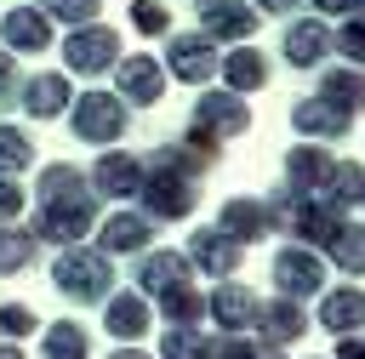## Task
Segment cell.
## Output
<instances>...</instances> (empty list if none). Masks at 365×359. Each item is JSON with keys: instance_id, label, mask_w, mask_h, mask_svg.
<instances>
[{"instance_id": "6da1fadb", "label": "cell", "mask_w": 365, "mask_h": 359, "mask_svg": "<svg viewBox=\"0 0 365 359\" xmlns=\"http://www.w3.org/2000/svg\"><path fill=\"white\" fill-rule=\"evenodd\" d=\"M40 211H34V239H51V245H80L86 234H91V222H97V199H91V182L74 171V165H46L40 171Z\"/></svg>"}, {"instance_id": "7a4b0ae2", "label": "cell", "mask_w": 365, "mask_h": 359, "mask_svg": "<svg viewBox=\"0 0 365 359\" xmlns=\"http://www.w3.org/2000/svg\"><path fill=\"white\" fill-rule=\"evenodd\" d=\"M68 125H74L80 142H103L108 148L114 137H125V103H120V91H74Z\"/></svg>"}, {"instance_id": "3957f363", "label": "cell", "mask_w": 365, "mask_h": 359, "mask_svg": "<svg viewBox=\"0 0 365 359\" xmlns=\"http://www.w3.org/2000/svg\"><path fill=\"white\" fill-rule=\"evenodd\" d=\"M51 279H57V291L74 296V302H97V296H108V285H114L108 256H103V251H80V245H68V251L57 256Z\"/></svg>"}, {"instance_id": "277c9868", "label": "cell", "mask_w": 365, "mask_h": 359, "mask_svg": "<svg viewBox=\"0 0 365 359\" xmlns=\"http://www.w3.org/2000/svg\"><path fill=\"white\" fill-rule=\"evenodd\" d=\"M63 63H68L74 74L97 80V74H108V68L120 63V34H114V28H103V23L68 28V40H63Z\"/></svg>"}, {"instance_id": "5b68a950", "label": "cell", "mask_w": 365, "mask_h": 359, "mask_svg": "<svg viewBox=\"0 0 365 359\" xmlns=\"http://www.w3.org/2000/svg\"><path fill=\"white\" fill-rule=\"evenodd\" d=\"M0 46L17 57H29V51H46L51 46V17L40 11V6H11L6 17H0Z\"/></svg>"}, {"instance_id": "8992f818", "label": "cell", "mask_w": 365, "mask_h": 359, "mask_svg": "<svg viewBox=\"0 0 365 359\" xmlns=\"http://www.w3.org/2000/svg\"><path fill=\"white\" fill-rule=\"evenodd\" d=\"M114 80H120V103L125 108H148V103H160V91H165V68L154 63V57H120L114 63Z\"/></svg>"}, {"instance_id": "52a82bcc", "label": "cell", "mask_w": 365, "mask_h": 359, "mask_svg": "<svg viewBox=\"0 0 365 359\" xmlns=\"http://www.w3.org/2000/svg\"><path fill=\"white\" fill-rule=\"evenodd\" d=\"M17 103H23V114H29V120H57V114H68V103H74L68 74H51V68H46V74L23 80Z\"/></svg>"}, {"instance_id": "ba28073f", "label": "cell", "mask_w": 365, "mask_h": 359, "mask_svg": "<svg viewBox=\"0 0 365 359\" xmlns=\"http://www.w3.org/2000/svg\"><path fill=\"white\" fill-rule=\"evenodd\" d=\"M91 194H108V199H125V194H137V182H143V160L137 154H120V148H108L97 165H91Z\"/></svg>"}, {"instance_id": "9c48e42d", "label": "cell", "mask_w": 365, "mask_h": 359, "mask_svg": "<svg viewBox=\"0 0 365 359\" xmlns=\"http://www.w3.org/2000/svg\"><path fill=\"white\" fill-rule=\"evenodd\" d=\"M165 63H171V74H177V80H194V85H200V80H211L217 51H211V40H205V34H177Z\"/></svg>"}, {"instance_id": "30bf717a", "label": "cell", "mask_w": 365, "mask_h": 359, "mask_svg": "<svg viewBox=\"0 0 365 359\" xmlns=\"http://www.w3.org/2000/svg\"><path fill=\"white\" fill-rule=\"evenodd\" d=\"M148 217L143 211H114L108 222H103V251H143L148 245Z\"/></svg>"}, {"instance_id": "8fae6325", "label": "cell", "mask_w": 365, "mask_h": 359, "mask_svg": "<svg viewBox=\"0 0 365 359\" xmlns=\"http://www.w3.org/2000/svg\"><path fill=\"white\" fill-rule=\"evenodd\" d=\"M325 23H291V34H285V57L297 63V68H314L319 57H325Z\"/></svg>"}, {"instance_id": "7c38bea8", "label": "cell", "mask_w": 365, "mask_h": 359, "mask_svg": "<svg viewBox=\"0 0 365 359\" xmlns=\"http://www.w3.org/2000/svg\"><path fill=\"white\" fill-rule=\"evenodd\" d=\"M205 6V28L211 34H251L257 28V11H245L240 0H200Z\"/></svg>"}, {"instance_id": "4fadbf2b", "label": "cell", "mask_w": 365, "mask_h": 359, "mask_svg": "<svg viewBox=\"0 0 365 359\" xmlns=\"http://www.w3.org/2000/svg\"><path fill=\"white\" fill-rule=\"evenodd\" d=\"M34 251H40V239L29 234V228H0V274H23L29 262H34Z\"/></svg>"}, {"instance_id": "5bb4252c", "label": "cell", "mask_w": 365, "mask_h": 359, "mask_svg": "<svg viewBox=\"0 0 365 359\" xmlns=\"http://www.w3.org/2000/svg\"><path fill=\"white\" fill-rule=\"evenodd\" d=\"M29 160H34V137L23 125H0V177L29 171Z\"/></svg>"}, {"instance_id": "9a60e30c", "label": "cell", "mask_w": 365, "mask_h": 359, "mask_svg": "<svg viewBox=\"0 0 365 359\" xmlns=\"http://www.w3.org/2000/svg\"><path fill=\"white\" fill-rule=\"evenodd\" d=\"M222 74H228V85H234V91H257V85H262V74H268V63H262L251 46H240V51L222 63Z\"/></svg>"}, {"instance_id": "2e32d148", "label": "cell", "mask_w": 365, "mask_h": 359, "mask_svg": "<svg viewBox=\"0 0 365 359\" xmlns=\"http://www.w3.org/2000/svg\"><path fill=\"white\" fill-rule=\"evenodd\" d=\"M205 125H222V131H240L245 125V108L234 103V97H222V91H211V97H200V131Z\"/></svg>"}, {"instance_id": "e0dca14e", "label": "cell", "mask_w": 365, "mask_h": 359, "mask_svg": "<svg viewBox=\"0 0 365 359\" xmlns=\"http://www.w3.org/2000/svg\"><path fill=\"white\" fill-rule=\"evenodd\" d=\"M46 359H86V331L74 319H57L46 331Z\"/></svg>"}, {"instance_id": "ac0fdd59", "label": "cell", "mask_w": 365, "mask_h": 359, "mask_svg": "<svg viewBox=\"0 0 365 359\" xmlns=\"http://www.w3.org/2000/svg\"><path fill=\"white\" fill-rule=\"evenodd\" d=\"M143 325H148V308H143L137 296H114V302H108V331H114V336H137Z\"/></svg>"}, {"instance_id": "d6986e66", "label": "cell", "mask_w": 365, "mask_h": 359, "mask_svg": "<svg viewBox=\"0 0 365 359\" xmlns=\"http://www.w3.org/2000/svg\"><path fill=\"white\" fill-rule=\"evenodd\" d=\"M97 6H103V0H40V11H46L51 23H68V28L97 23Z\"/></svg>"}, {"instance_id": "ffe728a7", "label": "cell", "mask_w": 365, "mask_h": 359, "mask_svg": "<svg viewBox=\"0 0 365 359\" xmlns=\"http://www.w3.org/2000/svg\"><path fill=\"white\" fill-rule=\"evenodd\" d=\"M131 28L137 34H165L171 28V11L160 0H131Z\"/></svg>"}, {"instance_id": "44dd1931", "label": "cell", "mask_w": 365, "mask_h": 359, "mask_svg": "<svg viewBox=\"0 0 365 359\" xmlns=\"http://www.w3.org/2000/svg\"><path fill=\"white\" fill-rule=\"evenodd\" d=\"M29 331H34V308L0 302V336H29Z\"/></svg>"}, {"instance_id": "7402d4cb", "label": "cell", "mask_w": 365, "mask_h": 359, "mask_svg": "<svg viewBox=\"0 0 365 359\" xmlns=\"http://www.w3.org/2000/svg\"><path fill=\"white\" fill-rule=\"evenodd\" d=\"M17 91H23V74H17V57L0 46V108L6 103H17Z\"/></svg>"}, {"instance_id": "603a6c76", "label": "cell", "mask_w": 365, "mask_h": 359, "mask_svg": "<svg viewBox=\"0 0 365 359\" xmlns=\"http://www.w3.org/2000/svg\"><path fill=\"white\" fill-rule=\"evenodd\" d=\"M17 217H23V182L0 177V228H6V222H17Z\"/></svg>"}, {"instance_id": "cb8c5ba5", "label": "cell", "mask_w": 365, "mask_h": 359, "mask_svg": "<svg viewBox=\"0 0 365 359\" xmlns=\"http://www.w3.org/2000/svg\"><path fill=\"white\" fill-rule=\"evenodd\" d=\"M336 46H342L354 63H365V23H348V28L336 34Z\"/></svg>"}, {"instance_id": "d4e9b609", "label": "cell", "mask_w": 365, "mask_h": 359, "mask_svg": "<svg viewBox=\"0 0 365 359\" xmlns=\"http://www.w3.org/2000/svg\"><path fill=\"white\" fill-rule=\"evenodd\" d=\"M262 6H268V11H279V6H297V0H262Z\"/></svg>"}, {"instance_id": "484cf974", "label": "cell", "mask_w": 365, "mask_h": 359, "mask_svg": "<svg viewBox=\"0 0 365 359\" xmlns=\"http://www.w3.org/2000/svg\"><path fill=\"white\" fill-rule=\"evenodd\" d=\"M319 6H331V11H342V6H348V0H319Z\"/></svg>"}, {"instance_id": "4316f807", "label": "cell", "mask_w": 365, "mask_h": 359, "mask_svg": "<svg viewBox=\"0 0 365 359\" xmlns=\"http://www.w3.org/2000/svg\"><path fill=\"white\" fill-rule=\"evenodd\" d=\"M0 359H23V353H17V348H0Z\"/></svg>"}]
</instances>
